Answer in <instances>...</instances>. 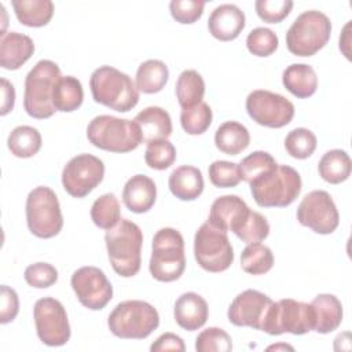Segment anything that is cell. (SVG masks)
Segmentation results:
<instances>
[{"label": "cell", "mask_w": 352, "mask_h": 352, "mask_svg": "<svg viewBox=\"0 0 352 352\" xmlns=\"http://www.w3.org/2000/svg\"><path fill=\"white\" fill-rule=\"evenodd\" d=\"M311 305L315 312L314 330L316 333L327 334L338 329L342 322V304L334 294H318Z\"/></svg>", "instance_id": "obj_25"}, {"label": "cell", "mask_w": 352, "mask_h": 352, "mask_svg": "<svg viewBox=\"0 0 352 352\" xmlns=\"http://www.w3.org/2000/svg\"><path fill=\"white\" fill-rule=\"evenodd\" d=\"M89 88L96 103L120 113L132 110L139 102V91L133 80L113 66L95 69L89 78Z\"/></svg>", "instance_id": "obj_2"}, {"label": "cell", "mask_w": 352, "mask_h": 352, "mask_svg": "<svg viewBox=\"0 0 352 352\" xmlns=\"http://www.w3.org/2000/svg\"><path fill=\"white\" fill-rule=\"evenodd\" d=\"M250 208L238 195H221L210 206L209 223L223 231H235L248 217Z\"/></svg>", "instance_id": "obj_18"}, {"label": "cell", "mask_w": 352, "mask_h": 352, "mask_svg": "<svg viewBox=\"0 0 352 352\" xmlns=\"http://www.w3.org/2000/svg\"><path fill=\"white\" fill-rule=\"evenodd\" d=\"M0 82H1V110H0V114L6 116V114H8L14 109L15 88L6 78H1Z\"/></svg>", "instance_id": "obj_49"}, {"label": "cell", "mask_w": 352, "mask_h": 352, "mask_svg": "<svg viewBox=\"0 0 352 352\" xmlns=\"http://www.w3.org/2000/svg\"><path fill=\"white\" fill-rule=\"evenodd\" d=\"M91 219L94 224L103 230L113 228L121 220V209L118 198L113 192L100 195L91 208Z\"/></svg>", "instance_id": "obj_35"}, {"label": "cell", "mask_w": 352, "mask_h": 352, "mask_svg": "<svg viewBox=\"0 0 352 352\" xmlns=\"http://www.w3.org/2000/svg\"><path fill=\"white\" fill-rule=\"evenodd\" d=\"M133 121L140 129L143 143L168 139L172 133L170 116L166 110L158 106H148L143 109L136 114Z\"/></svg>", "instance_id": "obj_23"}, {"label": "cell", "mask_w": 352, "mask_h": 352, "mask_svg": "<svg viewBox=\"0 0 352 352\" xmlns=\"http://www.w3.org/2000/svg\"><path fill=\"white\" fill-rule=\"evenodd\" d=\"M278 36L268 28H256L246 37V47L256 56H270L278 48Z\"/></svg>", "instance_id": "obj_42"}, {"label": "cell", "mask_w": 352, "mask_h": 352, "mask_svg": "<svg viewBox=\"0 0 352 352\" xmlns=\"http://www.w3.org/2000/svg\"><path fill=\"white\" fill-rule=\"evenodd\" d=\"M169 78L168 66L160 59H148L138 67L136 88L143 94L160 92Z\"/></svg>", "instance_id": "obj_31"}, {"label": "cell", "mask_w": 352, "mask_h": 352, "mask_svg": "<svg viewBox=\"0 0 352 352\" xmlns=\"http://www.w3.org/2000/svg\"><path fill=\"white\" fill-rule=\"evenodd\" d=\"M212 109L208 103L199 102L198 104L183 109L180 113V124L188 135H202L212 124Z\"/></svg>", "instance_id": "obj_37"}, {"label": "cell", "mask_w": 352, "mask_h": 352, "mask_svg": "<svg viewBox=\"0 0 352 352\" xmlns=\"http://www.w3.org/2000/svg\"><path fill=\"white\" fill-rule=\"evenodd\" d=\"M151 352H162V351H186L184 341L182 337L173 334V333H164L161 334L150 346Z\"/></svg>", "instance_id": "obj_48"}, {"label": "cell", "mask_w": 352, "mask_h": 352, "mask_svg": "<svg viewBox=\"0 0 352 352\" xmlns=\"http://www.w3.org/2000/svg\"><path fill=\"white\" fill-rule=\"evenodd\" d=\"M173 315L176 323L187 330L194 331L201 329L209 316L208 302L202 296L194 292L183 293L175 302Z\"/></svg>", "instance_id": "obj_20"}, {"label": "cell", "mask_w": 352, "mask_h": 352, "mask_svg": "<svg viewBox=\"0 0 352 352\" xmlns=\"http://www.w3.org/2000/svg\"><path fill=\"white\" fill-rule=\"evenodd\" d=\"M186 254L182 234L170 227L158 230L151 242L148 263L151 276L160 282H173L183 275Z\"/></svg>", "instance_id": "obj_5"}, {"label": "cell", "mask_w": 352, "mask_h": 352, "mask_svg": "<svg viewBox=\"0 0 352 352\" xmlns=\"http://www.w3.org/2000/svg\"><path fill=\"white\" fill-rule=\"evenodd\" d=\"M204 7L205 3L198 0H172L169 3V11L173 19L184 25L197 22L204 14Z\"/></svg>", "instance_id": "obj_46"}, {"label": "cell", "mask_w": 352, "mask_h": 352, "mask_svg": "<svg viewBox=\"0 0 352 352\" xmlns=\"http://www.w3.org/2000/svg\"><path fill=\"white\" fill-rule=\"evenodd\" d=\"M246 111L258 125L282 128L294 117V104L280 94L256 89L246 98Z\"/></svg>", "instance_id": "obj_13"}, {"label": "cell", "mask_w": 352, "mask_h": 352, "mask_svg": "<svg viewBox=\"0 0 352 352\" xmlns=\"http://www.w3.org/2000/svg\"><path fill=\"white\" fill-rule=\"evenodd\" d=\"M318 140L312 131L307 128H296L290 131L285 138L286 151L297 160H305L311 157L316 148Z\"/></svg>", "instance_id": "obj_38"}, {"label": "cell", "mask_w": 352, "mask_h": 352, "mask_svg": "<svg viewBox=\"0 0 352 352\" xmlns=\"http://www.w3.org/2000/svg\"><path fill=\"white\" fill-rule=\"evenodd\" d=\"M256 204L261 208H285L301 192L300 173L289 165H278L268 175L249 183Z\"/></svg>", "instance_id": "obj_7"}, {"label": "cell", "mask_w": 352, "mask_h": 352, "mask_svg": "<svg viewBox=\"0 0 352 352\" xmlns=\"http://www.w3.org/2000/svg\"><path fill=\"white\" fill-rule=\"evenodd\" d=\"M168 186L176 198L182 201H194L204 191V176L198 168L182 165L172 170Z\"/></svg>", "instance_id": "obj_24"}, {"label": "cell", "mask_w": 352, "mask_h": 352, "mask_svg": "<svg viewBox=\"0 0 352 352\" xmlns=\"http://www.w3.org/2000/svg\"><path fill=\"white\" fill-rule=\"evenodd\" d=\"M84 100V91L80 80L73 76H60L52 91V104L56 111L72 113Z\"/></svg>", "instance_id": "obj_28"}, {"label": "cell", "mask_w": 352, "mask_h": 352, "mask_svg": "<svg viewBox=\"0 0 352 352\" xmlns=\"http://www.w3.org/2000/svg\"><path fill=\"white\" fill-rule=\"evenodd\" d=\"M268 351H271V349H290V351H293V346H290V345H286V344H279V345H271V346H268L267 348Z\"/></svg>", "instance_id": "obj_50"}, {"label": "cell", "mask_w": 352, "mask_h": 352, "mask_svg": "<svg viewBox=\"0 0 352 352\" xmlns=\"http://www.w3.org/2000/svg\"><path fill=\"white\" fill-rule=\"evenodd\" d=\"M234 234L245 243H258L264 241L270 234V224L267 219L258 213L250 209L248 217L243 220V223L234 231Z\"/></svg>", "instance_id": "obj_39"}, {"label": "cell", "mask_w": 352, "mask_h": 352, "mask_svg": "<svg viewBox=\"0 0 352 352\" xmlns=\"http://www.w3.org/2000/svg\"><path fill=\"white\" fill-rule=\"evenodd\" d=\"M0 296V323L6 324L16 318L19 312V298L16 292L7 285H1Z\"/></svg>", "instance_id": "obj_47"}, {"label": "cell", "mask_w": 352, "mask_h": 352, "mask_svg": "<svg viewBox=\"0 0 352 352\" xmlns=\"http://www.w3.org/2000/svg\"><path fill=\"white\" fill-rule=\"evenodd\" d=\"M197 352H228L232 349V340L220 327H208L195 338Z\"/></svg>", "instance_id": "obj_41"}, {"label": "cell", "mask_w": 352, "mask_h": 352, "mask_svg": "<svg viewBox=\"0 0 352 352\" xmlns=\"http://www.w3.org/2000/svg\"><path fill=\"white\" fill-rule=\"evenodd\" d=\"M87 138L95 147L110 153H129L142 143V133L135 121L107 114L91 120Z\"/></svg>", "instance_id": "obj_3"}, {"label": "cell", "mask_w": 352, "mask_h": 352, "mask_svg": "<svg viewBox=\"0 0 352 352\" xmlns=\"http://www.w3.org/2000/svg\"><path fill=\"white\" fill-rule=\"evenodd\" d=\"M351 170V158L348 153L341 148L326 151L318 164L319 176L330 184H338L345 182L349 177Z\"/></svg>", "instance_id": "obj_30"}, {"label": "cell", "mask_w": 352, "mask_h": 352, "mask_svg": "<svg viewBox=\"0 0 352 352\" xmlns=\"http://www.w3.org/2000/svg\"><path fill=\"white\" fill-rule=\"evenodd\" d=\"M34 52L33 40L18 32L1 33L0 38V66L7 70L19 69Z\"/></svg>", "instance_id": "obj_22"}, {"label": "cell", "mask_w": 352, "mask_h": 352, "mask_svg": "<svg viewBox=\"0 0 352 352\" xmlns=\"http://www.w3.org/2000/svg\"><path fill=\"white\" fill-rule=\"evenodd\" d=\"M331 34V22L320 11L301 12L286 33L287 50L297 56H312L322 50Z\"/></svg>", "instance_id": "obj_8"}, {"label": "cell", "mask_w": 352, "mask_h": 352, "mask_svg": "<svg viewBox=\"0 0 352 352\" xmlns=\"http://www.w3.org/2000/svg\"><path fill=\"white\" fill-rule=\"evenodd\" d=\"M315 312L311 304L293 298H283L272 304L261 324V331L270 336L290 333L294 336L305 334L314 330Z\"/></svg>", "instance_id": "obj_10"}, {"label": "cell", "mask_w": 352, "mask_h": 352, "mask_svg": "<svg viewBox=\"0 0 352 352\" xmlns=\"http://www.w3.org/2000/svg\"><path fill=\"white\" fill-rule=\"evenodd\" d=\"M274 265V254L265 245L249 243L241 253V267L250 275L267 274Z\"/></svg>", "instance_id": "obj_34"}, {"label": "cell", "mask_w": 352, "mask_h": 352, "mask_svg": "<svg viewBox=\"0 0 352 352\" xmlns=\"http://www.w3.org/2000/svg\"><path fill=\"white\" fill-rule=\"evenodd\" d=\"M158 324V311L142 300H126L117 304L107 318L109 330L124 340L147 338Z\"/></svg>", "instance_id": "obj_4"}, {"label": "cell", "mask_w": 352, "mask_h": 352, "mask_svg": "<svg viewBox=\"0 0 352 352\" xmlns=\"http://www.w3.org/2000/svg\"><path fill=\"white\" fill-rule=\"evenodd\" d=\"M297 220L314 232L327 235L338 227L340 214L327 191L314 190L301 199L297 208Z\"/></svg>", "instance_id": "obj_15"}, {"label": "cell", "mask_w": 352, "mask_h": 352, "mask_svg": "<svg viewBox=\"0 0 352 352\" xmlns=\"http://www.w3.org/2000/svg\"><path fill=\"white\" fill-rule=\"evenodd\" d=\"M104 176V164L92 154L73 157L62 170V184L66 192L74 198L87 197L98 187Z\"/></svg>", "instance_id": "obj_14"}, {"label": "cell", "mask_w": 352, "mask_h": 352, "mask_svg": "<svg viewBox=\"0 0 352 352\" xmlns=\"http://www.w3.org/2000/svg\"><path fill=\"white\" fill-rule=\"evenodd\" d=\"M209 180L213 186L219 188L235 187L241 182L239 166L230 161H213L209 165Z\"/></svg>", "instance_id": "obj_43"}, {"label": "cell", "mask_w": 352, "mask_h": 352, "mask_svg": "<svg viewBox=\"0 0 352 352\" xmlns=\"http://www.w3.org/2000/svg\"><path fill=\"white\" fill-rule=\"evenodd\" d=\"M205 95V81L202 76L192 69L180 73L176 81V98L182 109H188L199 102Z\"/></svg>", "instance_id": "obj_32"}, {"label": "cell", "mask_w": 352, "mask_h": 352, "mask_svg": "<svg viewBox=\"0 0 352 352\" xmlns=\"http://www.w3.org/2000/svg\"><path fill=\"white\" fill-rule=\"evenodd\" d=\"M157 198V187L151 177L146 175H135L124 186L122 201L124 205L133 213L148 212Z\"/></svg>", "instance_id": "obj_21"}, {"label": "cell", "mask_w": 352, "mask_h": 352, "mask_svg": "<svg viewBox=\"0 0 352 352\" xmlns=\"http://www.w3.org/2000/svg\"><path fill=\"white\" fill-rule=\"evenodd\" d=\"M245 14L235 4H220L209 15L208 29L220 41L236 38L245 28Z\"/></svg>", "instance_id": "obj_19"}, {"label": "cell", "mask_w": 352, "mask_h": 352, "mask_svg": "<svg viewBox=\"0 0 352 352\" xmlns=\"http://www.w3.org/2000/svg\"><path fill=\"white\" fill-rule=\"evenodd\" d=\"M104 242L116 274L122 278L135 276L142 264L143 234L140 227L128 219H121L113 228L106 231Z\"/></svg>", "instance_id": "obj_1"}, {"label": "cell", "mask_w": 352, "mask_h": 352, "mask_svg": "<svg viewBox=\"0 0 352 352\" xmlns=\"http://www.w3.org/2000/svg\"><path fill=\"white\" fill-rule=\"evenodd\" d=\"M77 300L88 309H103L113 298V286L104 272L92 265L76 270L70 279Z\"/></svg>", "instance_id": "obj_16"}, {"label": "cell", "mask_w": 352, "mask_h": 352, "mask_svg": "<svg viewBox=\"0 0 352 352\" xmlns=\"http://www.w3.org/2000/svg\"><path fill=\"white\" fill-rule=\"evenodd\" d=\"M271 304L272 300L267 294L248 289L232 300L228 307L227 316L230 323L234 326L261 330V324Z\"/></svg>", "instance_id": "obj_17"}, {"label": "cell", "mask_w": 352, "mask_h": 352, "mask_svg": "<svg viewBox=\"0 0 352 352\" xmlns=\"http://www.w3.org/2000/svg\"><path fill=\"white\" fill-rule=\"evenodd\" d=\"M250 143V135L245 125L236 121L223 122L214 133L216 147L228 155H238Z\"/></svg>", "instance_id": "obj_27"}, {"label": "cell", "mask_w": 352, "mask_h": 352, "mask_svg": "<svg viewBox=\"0 0 352 352\" xmlns=\"http://www.w3.org/2000/svg\"><path fill=\"white\" fill-rule=\"evenodd\" d=\"M26 223L37 238L48 239L58 235L63 227V216L56 194L47 186L33 188L26 198Z\"/></svg>", "instance_id": "obj_9"}, {"label": "cell", "mask_w": 352, "mask_h": 352, "mask_svg": "<svg viewBox=\"0 0 352 352\" xmlns=\"http://www.w3.org/2000/svg\"><path fill=\"white\" fill-rule=\"evenodd\" d=\"M23 278L26 283L36 289H47L56 283L58 271L52 264L34 263L26 267Z\"/></svg>", "instance_id": "obj_44"}, {"label": "cell", "mask_w": 352, "mask_h": 352, "mask_svg": "<svg viewBox=\"0 0 352 352\" xmlns=\"http://www.w3.org/2000/svg\"><path fill=\"white\" fill-rule=\"evenodd\" d=\"M254 8L260 19L268 23L282 22L292 11L293 1L290 0H257Z\"/></svg>", "instance_id": "obj_45"}, {"label": "cell", "mask_w": 352, "mask_h": 352, "mask_svg": "<svg viewBox=\"0 0 352 352\" xmlns=\"http://www.w3.org/2000/svg\"><path fill=\"white\" fill-rule=\"evenodd\" d=\"M194 256L201 268L208 272H223L234 261V250L227 232L204 223L195 232Z\"/></svg>", "instance_id": "obj_11"}, {"label": "cell", "mask_w": 352, "mask_h": 352, "mask_svg": "<svg viewBox=\"0 0 352 352\" xmlns=\"http://www.w3.org/2000/svg\"><path fill=\"white\" fill-rule=\"evenodd\" d=\"M11 4L18 21L29 28L45 26L54 15L51 0H12Z\"/></svg>", "instance_id": "obj_29"}, {"label": "cell", "mask_w": 352, "mask_h": 352, "mask_svg": "<svg viewBox=\"0 0 352 352\" xmlns=\"http://www.w3.org/2000/svg\"><path fill=\"white\" fill-rule=\"evenodd\" d=\"M282 82L290 94L305 99L316 92L318 76L311 65L292 63L283 70Z\"/></svg>", "instance_id": "obj_26"}, {"label": "cell", "mask_w": 352, "mask_h": 352, "mask_svg": "<svg viewBox=\"0 0 352 352\" xmlns=\"http://www.w3.org/2000/svg\"><path fill=\"white\" fill-rule=\"evenodd\" d=\"M7 146L15 157L30 158L41 148V135L33 126L19 125L10 132Z\"/></svg>", "instance_id": "obj_33"}, {"label": "cell", "mask_w": 352, "mask_h": 352, "mask_svg": "<svg viewBox=\"0 0 352 352\" xmlns=\"http://www.w3.org/2000/svg\"><path fill=\"white\" fill-rule=\"evenodd\" d=\"M239 173L241 180H245L248 183H252L270 172H272L278 164L275 158L267 153V151H253L248 157H245L239 164Z\"/></svg>", "instance_id": "obj_36"}, {"label": "cell", "mask_w": 352, "mask_h": 352, "mask_svg": "<svg viewBox=\"0 0 352 352\" xmlns=\"http://www.w3.org/2000/svg\"><path fill=\"white\" fill-rule=\"evenodd\" d=\"M60 77L59 66L50 60H38L25 78L23 107L25 111L37 120H45L56 111L52 104V91Z\"/></svg>", "instance_id": "obj_6"}, {"label": "cell", "mask_w": 352, "mask_h": 352, "mask_svg": "<svg viewBox=\"0 0 352 352\" xmlns=\"http://www.w3.org/2000/svg\"><path fill=\"white\" fill-rule=\"evenodd\" d=\"M36 331L48 346H62L70 340V324L62 302L54 297H43L33 308Z\"/></svg>", "instance_id": "obj_12"}, {"label": "cell", "mask_w": 352, "mask_h": 352, "mask_svg": "<svg viewBox=\"0 0 352 352\" xmlns=\"http://www.w3.org/2000/svg\"><path fill=\"white\" fill-rule=\"evenodd\" d=\"M175 160L176 148L168 139L147 143V148L144 151V161L151 169H168L175 162Z\"/></svg>", "instance_id": "obj_40"}]
</instances>
